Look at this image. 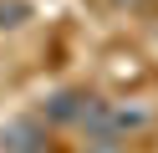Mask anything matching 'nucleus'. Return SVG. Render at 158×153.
I'll list each match as a JSON object with an SVG mask.
<instances>
[{"instance_id":"nucleus-1","label":"nucleus","mask_w":158,"mask_h":153,"mask_svg":"<svg viewBox=\"0 0 158 153\" xmlns=\"http://www.w3.org/2000/svg\"><path fill=\"white\" fill-rule=\"evenodd\" d=\"M41 143H46V133H41V122H31V117L5 122V133H0V148L5 153H41Z\"/></svg>"},{"instance_id":"nucleus-2","label":"nucleus","mask_w":158,"mask_h":153,"mask_svg":"<svg viewBox=\"0 0 158 153\" xmlns=\"http://www.w3.org/2000/svg\"><path fill=\"white\" fill-rule=\"evenodd\" d=\"M87 107H92L87 92H56V97L46 102V117H51V122H77V128H82Z\"/></svg>"},{"instance_id":"nucleus-3","label":"nucleus","mask_w":158,"mask_h":153,"mask_svg":"<svg viewBox=\"0 0 158 153\" xmlns=\"http://www.w3.org/2000/svg\"><path fill=\"white\" fill-rule=\"evenodd\" d=\"M31 20V5L26 0H0V31H21Z\"/></svg>"},{"instance_id":"nucleus-4","label":"nucleus","mask_w":158,"mask_h":153,"mask_svg":"<svg viewBox=\"0 0 158 153\" xmlns=\"http://www.w3.org/2000/svg\"><path fill=\"white\" fill-rule=\"evenodd\" d=\"M87 153H123V148H117V138H92Z\"/></svg>"}]
</instances>
